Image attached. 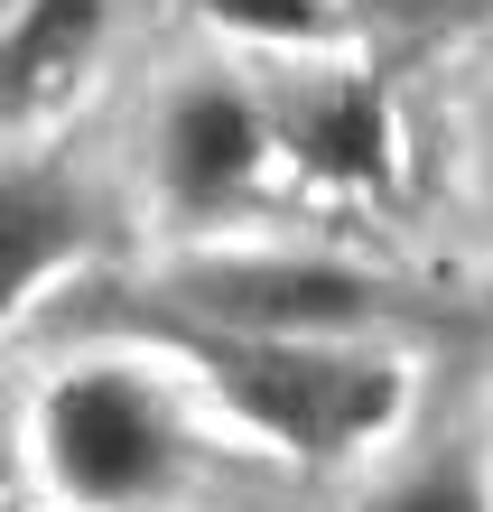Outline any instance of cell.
<instances>
[{"label":"cell","instance_id":"6da1fadb","mask_svg":"<svg viewBox=\"0 0 493 512\" xmlns=\"http://www.w3.org/2000/svg\"><path fill=\"white\" fill-rule=\"evenodd\" d=\"M196 364L252 429H270L298 457H345V447L382 438L391 410H400V373L382 354H345V345H317V336L224 326V336H196Z\"/></svg>","mask_w":493,"mask_h":512},{"label":"cell","instance_id":"7a4b0ae2","mask_svg":"<svg viewBox=\"0 0 493 512\" xmlns=\"http://www.w3.org/2000/svg\"><path fill=\"white\" fill-rule=\"evenodd\" d=\"M38 466L84 512H159L187 475V438L159 382H140L131 364H84L56 373L38 401Z\"/></svg>","mask_w":493,"mask_h":512},{"label":"cell","instance_id":"3957f363","mask_svg":"<svg viewBox=\"0 0 493 512\" xmlns=\"http://www.w3.org/2000/svg\"><path fill=\"white\" fill-rule=\"evenodd\" d=\"M261 149H270V122L233 84H187V94L159 112V177H168V196L187 205V215H214L224 196H242L252 168H261Z\"/></svg>","mask_w":493,"mask_h":512},{"label":"cell","instance_id":"277c9868","mask_svg":"<svg viewBox=\"0 0 493 512\" xmlns=\"http://www.w3.org/2000/svg\"><path fill=\"white\" fill-rule=\"evenodd\" d=\"M196 308L224 317V326H252V336H335V326L373 317L382 289L354 280V270H326V261H233V270H205L196 280Z\"/></svg>","mask_w":493,"mask_h":512},{"label":"cell","instance_id":"5b68a950","mask_svg":"<svg viewBox=\"0 0 493 512\" xmlns=\"http://www.w3.org/2000/svg\"><path fill=\"white\" fill-rule=\"evenodd\" d=\"M112 0H19L10 38H0V112H47L66 103L103 47Z\"/></svg>","mask_w":493,"mask_h":512},{"label":"cell","instance_id":"8992f818","mask_svg":"<svg viewBox=\"0 0 493 512\" xmlns=\"http://www.w3.org/2000/svg\"><path fill=\"white\" fill-rule=\"evenodd\" d=\"M280 131H289V149L317 177H335V187H373V177L391 168V112H382V94L363 75L298 84L289 112H280Z\"/></svg>","mask_w":493,"mask_h":512},{"label":"cell","instance_id":"52a82bcc","mask_svg":"<svg viewBox=\"0 0 493 512\" xmlns=\"http://www.w3.org/2000/svg\"><path fill=\"white\" fill-rule=\"evenodd\" d=\"M84 252L75 196H56L47 177H0V326L19 317V298Z\"/></svg>","mask_w":493,"mask_h":512},{"label":"cell","instance_id":"ba28073f","mask_svg":"<svg viewBox=\"0 0 493 512\" xmlns=\"http://www.w3.org/2000/svg\"><path fill=\"white\" fill-rule=\"evenodd\" d=\"M382 512H493V494H484V475L466 457H438V466H419Z\"/></svg>","mask_w":493,"mask_h":512},{"label":"cell","instance_id":"9c48e42d","mask_svg":"<svg viewBox=\"0 0 493 512\" xmlns=\"http://www.w3.org/2000/svg\"><path fill=\"white\" fill-rule=\"evenodd\" d=\"M224 28H252V38H317L326 0H205Z\"/></svg>","mask_w":493,"mask_h":512},{"label":"cell","instance_id":"30bf717a","mask_svg":"<svg viewBox=\"0 0 493 512\" xmlns=\"http://www.w3.org/2000/svg\"><path fill=\"white\" fill-rule=\"evenodd\" d=\"M363 10H391V19H438V10H456V0H363Z\"/></svg>","mask_w":493,"mask_h":512}]
</instances>
